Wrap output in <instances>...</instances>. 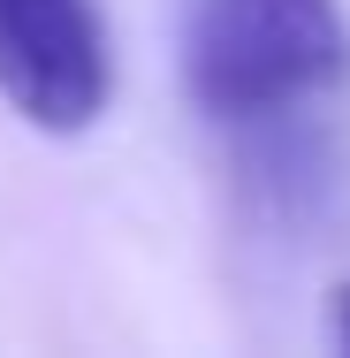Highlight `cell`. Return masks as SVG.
<instances>
[{"label": "cell", "mask_w": 350, "mask_h": 358, "mask_svg": "<svg viewBox=\"0 0 350 358\" xmlns=\"http://www.w3.org/2000/svg\"><path fill=\"white\" fill-rule=\"evenodd\" d=\"M183 76L213 122H282L350 76L335 0H191Z\"/></svg>", "instance_id": "obj_1"}, {"label": "cell", "mask_w": 350, "mask_h": 358, "mask_svg": "<svg viewBox=\"0 0 350 358\" xmlns=\"http://www.w3.org/2000/svg\"><path fill=\"white\" fill-rule=\"evenodd\" d=\"M115 62L92 0H0V99L31 122L76 138L107 115Z\"/></svg>", "instance_id": "obj_2"}, {"label": "cell", "mask_w": 350, "mask_h": 358, "mask_svg": "<svg viewBox=\"0 0 350 358\" xmlns=\"http://www.w3.org/2000/svg\"><path fill=\"white\" fill-rule=\"evenodd\" d=\"M328 336H335V343L350 351V282L335 289V297H328Z\"/></svg>", "instance_id": "obj_3"}]
</instances>
